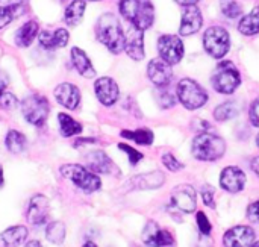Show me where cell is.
I'll use <instances>...</instances> for the list:
<instances>
[{
    "instance_id": "6da1fadb",
    "label": "cell",
    "mask_w": 259,
    "mask_h": 247,
    "mask_svg": "<svg viewBox=\"0 0 259 247\" xmlns=\"http://www.w3.org/2000/svg\"><path fill=\"white\" fill-rule=\"evenodd\" d=\"M97 39L112 53L124 50V32L114 14H103L96 24Z\"/></svg>"
},
{
    "instance_id": "7a4b0ae2",
    "label": "cell",
    "mask_w": 259,
    "mask_h": 247,
    "mask_svg": "<svg viewBox=\"0 0 259 247\" xmlns=\"http://www.w3.org/2000/svg\"><path fill=\"white\" fill-rule=\"evenodd\" d=\"M120 12L131 26L146 30L153 24L155 8L150 0H120Z\"/></svg>"
},
{
    "instance_id": "3957f363",
    "label": "cell",
    "mask_w": 259,
    "mask_h": 247,
    "mask_svg": "<svg viewBox=\"0 0 259 247\" xmlns=\"http://www.w3.org/2000/svg\"><path fill=\"white\" fill-rule=\"evenodd\" d=\"M193 156L199 161H217L226 152V143L215 134L202 132L193 140Z\"/></svg>"
},
{
    "instance_id": "277c9868",
    "label": "cell",
    "mask_w": 259,
    "mask_h": 247,
    "mask_svg": "<svg viewBox=\"0 0 259 247\" xmlns=\"http://www.w3.org/2000/svg\"><path fill=\"white\" fill-rule=\"evenodd\" d=\"M211 84L215 91L222 94H232L240 87L241 76L232 61H222L211 76Z\"/></svg>"
},
{
    "instance_id": "5b68a950",
    "label": "cell",
    "mask_w": 259,
    "mask_h": 247,
    "mask_svg": "<svg viewBox=\"0 0 259 247\" xmlns=\"http://www.w3.org/2000/svg\"><path fill=\"white\" fill-rule=\"evenodd\" d=\"M59 173L85 193H94L102 187L100 178L80 164H64L59 169Z\"/></svg>"
},
{
    "instance_id": "8992f818",
    "label": "cell",
    "mask_w": 259,
    "mask_h": 247,
    "mask_svg": "<svg viewBox=\"0 0 259 247\" xmlns=\"http://www.w3.org/2000/svg\"><path fill=\"white\" fill-rule=\"evenodd\" d=\"M176 94H178L181 103L187 109H190V111L199 109V108H202L208 102L206 91L193 79H182L178 84Z\"/></svg>"
},
{
    "instance_id": "52a82bcc",
    "label": "cell",
    "mask_w": 259,
    "mask_h": 247,
    "mask_svg": "<svg viewBox=\"0 0 259 247\" xmlns=\"http://www.w3.org/2000/svg\"><path fill=\"white\" fill-rule=\"evenodd\" d=\"M21 111H23L24 118H26L30 125L41 128V126L46 125L47 117H49V111H50L49 100H47L44 96H39V94L27 96V97L23 100Z\"/></svg>"
},
{
    "instance_id": "ba28073f",
    "label": "cell",
    "mask_w": 259,
    "mask_h": 247,
    "mask_svg": "<svg viewBox=\"0 0 259 247\" xmlns=\"http://www.w3.org/2000/svg\"><path fill=\"white\" fill-rule=\"evenodd\" d=\"M203 46L205 50L215 59H222L228 52L231 46V38L226 29L220 26L209 27L203 35Z\"/></svg>"
},
{
    "instance_id": "9c48e42d",
    "label": "cell",
    "mask_w": 259,
    "mask_h": 247,
    "mask_svg": "<svg viewBox=\"0 0 259 247\" xmlns=\"http://www.w3.org/2000/svg\"><path fill=\"white\" fill-rule=\"evenodd\" d=\"M158 52H159V56L162 61L173 65V64H178L184 58L185 49H184V43L179 36L162 35L158 39Z\"/></svg>"
},
{
    "instance_id": "30bf717a",
    "label": "cell",
    "mask_w": 259,
    "mask_h": 247,
    "mask_svg": "<svg viewBox=\"0 0 259 247\" xmlns=\"http://www.w3.org/2000/svg\"><path fill=\"white\" fill-rule=\"evenodd\" d=\"M171 205L184 214H191L197 207V194L191 185H179L171 193Z\"/></svg>"
},
{
    "instance_id": "8fae6325",
    "label": "cell",
    "mask_w": 259,
    "mask_h": 247,
    "mask_svg": "<svg viewBox=\"0 0 259 247\" xmlns=\"http://www.w3.org/2000/svg\"><path fill=\"white\" fill-rule=\"evenodd\" d=\"M144 244L149 247H168L175 244L173 235L162 229L156 222H147L141 235Z\"/></svg>"
},
{
    "instance_id": "7c38bea8",
    "label": "cell",
    "mask_w": 259,
    "mask_h": 247,
    "mask_svg": "<svg viewBox=\"0 0 259 247\" xmlns=\"http://www.w3.org/2000/svg\"><path fill=\"white\" fill-rule=\"evenodd\" d=\"M253 243L255 231L250 226H235L223 235L225 247H250Z\"/></svg>"
},
{
    "instance_id": "4fadbf2b",
    "label": "cell",
    "mask_w": 259,
    "mask_h": 247,
    "mask_svg": "<svg viewBox=\"0 0 259 247\" xmlns=\"http://www.w3.org/2000/svg\"><path fill=\"white\" fill-rule=\"evenodd\" d=\"M147 76L158 88L168 87V84L173 79L171 65L167 64L165 61H162L161 58L152 59L147 65Z\"/></svg>"
},
{
    "instance_id": "5bb4252c",
    "label": "cell",
    "mask_w": 259,
    "mask_h": 247,
    "mask_svg": "<svg viewBox=\"0 0 259 247\" xmlns=\"http://www.w3.org/2000/svg\"><path fill=\"white\" fill-rule=\"evenodd\" d=\"M124 50L134 61H141L144 58V36L143 30L131 26L124 33Z\"/></svg>"
},
{
    "instance_id": "9a60e30c",
    "label": "cell",
    "mask_w": 259,
    "mask_h": 247,
    "mask_svg": "<svg viewBox=\"0 0 259 247\" xmlns=\"http://www.w3.org/2000/svg\"><path fill=\"white\" fill-rule=\"evenodd\" d=\"M49 199L42 194H36L30 199L27 210V222L33 226H41L49 217Z\"/></svg>"
},
{
    "instance_id": "2e32d148",
    "label": "cell",
    "mask_w": 259,
    "mask_h": 247,
    "mask_svg": "<svg viewBox=\"0 0 259 247\" xmlns=\"http://www.w3.org/2000/svg\"><path fill=\"white\" fill-rule=\"evenodd\" d=\"M246 175L241 169L238 167H226L223 172H222V176H220V185L223 190L229 191V193H240L244 185H246Z\"/></svg>"
},
{
    "instance_id": "e0dca14e",
    "label": "cell",
    "mask_w": 259,
    "mask_h": 247,
    "mask_svg": "<svg viewBox=\"0 0 259 247\" xmlns=\"http://www.w3.org/2000/svg\"><path fill=\"white\" fill-rule=\"evenodd\" d=\"M97 99L105 106H112L118 99V85L111 77H100L94 84Z\"/></svg>"
},
{
    "instance_id": "ac0fdd59",
    "label": "cell",
    "mask_w": 259,
    "mask_h": 247,
    "mask_svg": "<svg viewBox=\"0 0 259 247\" xmlns=\"http://www.w3.org/2000/svg\"><path fill=\"white\" fill-rule=\"evenodd\" d=\"M202 24H203V17H202V12L199 11V8L196 5L185 6V9L182 12V23H181L179 33L184 36L193 35L200 30Z\"/></svg>"
},
{
    "instance_id": "d6986e66",
    "label": "cell",
    "mask_w": 259,
    "mask_h": 247,
    "mask_svg": "<svg viewBox=\"0 0 259 247\" xmlns=\"http://www.w3.org/2000/svg\"><path fill=\"white\" fill-rule=\"evenodd\" d=\"M55 97L59 105L67 109H76L80 103V91L76 85L64 82L55 88Z\"/></svg>"
},
{
    "instance_id": "ffe728a7",
    "label": "cell",
    "mask_w": 259,
    "mask_h": 247,
    "mask_svg": "<svg viewBox=\"0 0 259 247\" xmlns=\"http://www.w3.org/2000/svg\"><path fill=\"white\" fill-rule=\"evenodd\" d=\"M85 162L88 170H91L93 173H100V175H109L114 170V164L109 159V156L102 152V150H94L90 152L85 156Z\"/></svg>"
},
{
    "instance_id": "44dd1931",
    "label": "cell",
    "mask_w": 259,
    "mask_h": 247,
    "mask_svg": "<svg viewBox=\"0 0 259 247\" xmlns=\"http://www.w3.org/2000/svg\"><path fill=\"white\" fill-rule=\"evenodd\" d=\"M68 32L65 29H56L55 32H41L39 35V43L44 49L47 50H55V49H62L68 43Z\"/></svg>"
},
{
    "instance_id": "7402d4cb",
    "label": "cell",
    "mask_w": 259,
    "mask_h": 247,
    "mask_svg": "<svg viewBox=\"0 0 259 247\" xmlns=\"http://www.w3.org/2000/svg\"><path fill=\"white\" fill-rule=\"evenodd\" d=\"M71 62L74 65V68L79 71V74H82L83 77H94L96 76V70L90 61V58L87 56V53L79 49V47H73L71 49Z\"/></svg>"
},
{
    "instance_id": "603a6c76",
    "label": "cell",
    "mask_w": 259,
    "mask_h": 247,
    "mask_svg": "<svg viewBox=\"0 0 259 247\" xmlns=\"http://www.w3.org/2000/svg\"><path fill=\"white\" fill-rule=\"evenodd\" d=\"M0 237L5 247H20L27 237V229L24 226H12L3 231Z\"/></svg>"
},
{
    "instance_id": "cb8c5ba5",
    "label": "cell",
    "mask_w": 259,
    "mask_h": 247,
    "mask_svg": "<svg viewBox=\"0 0 259 247\" xmlns=\"http://www.w3.org/2000/svg\"><path fill=\"white\" fill-rule=\"evenodd\" d=\"M38 35V23L27 21L15 33V43L18 47H29Z\"/></svg>"
},
{
    "instance_id": "d4e9b609",
    "label": "cell",
    "mask_w": 259,
    "mask_h": 247,
    "mask_svg": "<svg viewBox=\"0 0 259 247\" xmlns=\"http://www.w3.org/2000/svg\"><path fill=\"white\" fill-rule=\"evenodd\" d=\"M85 0H73L67 9H65V23L68 26H77L82 18H83V14H85Z\"/></svg>"
},
{
    "instance_id": "484cf974",
    "label": "cell",
    "mask_w": 259,
    "mask_h": 247,
    "mask_svg": "<svg viewBox=\"0 0 259 247\" xmlns=\"http://www.w3.org/2000/svg\"><path fill=\"white\" fill-rule=\"evenodd\" d=\"M238 30L243 35H256L259 33V6L253 8L250 14L243 17L238 24Z\"/></svg>"
},
{
    "instance_id": "4316f807",
    "label": "cell",
    "mask_w": 259,
    "mask_h": 247,
    "mask_svg": "<svg viewBox=\"0 0 259 247\" xmlns=\"http://www.w3.org/2000/svg\"><path fill=\"white\" fill-rule=\"evenodd\" d=\"M58 121H59V131L62 137H73L82 132V125L76 121L74 118H71L68 114L61 112L58 115Z\"/></svg>"
},
{
    "instance_id": "83f0119b",
    "label": "cell",
    "mask_w": 259,
    "mask_h": 247,
    "mask_svg": "<svg viewBox=\"0 0 259 247\" xmlns=\"http://www.w3.org/2000/svg\"><path fill=\"white\" fill-rule=\"evenodd\" d=\"M24 12L21 3H9L6 6H0V29L8 26L12 20L20 17Z\"/></svg>"
},
{
    "instance_id": "f1b7e54d",
    "label": "cell",
    "mask_w": 259,
    "mask_h": 247,
    "mask_svg": "<svg viewBox=\"0 0 259 247\" xmlns=\"http://www.w3.org/2000/svg\"><path fill=\"white\" fill-rule=\"evenodd\" d=\"M5 143H6V149L11 153H21L26 149V137L21 132L14 131V129L8 132Z\"/></svg>"
},
{
    "instance_id": "f546056e",
    "label": "cell",
    "mask_w": 259,
    "mask_h": 247,
    "mask_svg": "<svg viewBox=\"0 0 259 247\" xmlns=\"http://www.w3.org/2000/svg\"><path fill=\"white\" fill-rule=\"evenodd\" d=\"M121 137L135 141L141 146H149L153 143V132L149 129H137V131H121Z\"/></svg>"
},
{
    "instance_id": "4dcf8cb0",
    "label": "cell",
    "mask_w": 259,
    "mask_h": 247,
    "mask_svg": "<svg viewBox=\"0 0 259 247\" xmlns=\"http://www.w3.org/2000/svg\"><path fill=\"white\" fill-rule=\"evenodd\" d=\"M240 112L238 106L235 102H225L222 105H219L214 111V118L217 121H228L234 117H237Z\"/></svg>"
},
{
    "instance_id": "1f68e13d",
    "label": "cell",
    "mask_w": 259,
    "mask_h": 247,
    "mask_svg": "<svg viewBox=\"0 0 259 247\" xmlns=\"http://www.w3.org/2000/svg\"><path fill=\"white\" fill-rule=\"evenodd\" d=\"M46 238L53 244H62L65 240V226L61 222H53L46 229Z\"/></svg>"
},
{
    "instance_id": "d6a6232c",
    "label": "cell",
    "mask_w": 259,
    "mask_h": 247,
    "mask_svg": "<svg viewBox=\"0 0 259 247\" xmlns=\"http://www.w3.org/2000/svg\"><path fill=\"white\" fill-rule=\"evenodd\" d=\"M156 100L162 108H171L176 105V96L168 90V87H161V90L156 91Z\"/></svg>"
},
{
    "instance_id": "836d02e7",
    "label": "cell",
    "mask_w": 259,
    "mask_h": 247,
    "mask_svg": "<svg viewBox=\"0 0 259 247\" xmlns=\"http://www.w3.org/2000/svg\"><path fill=\"white\" fill-rule=\"evenodd\" d=\"M220 6H222V12L228 18H237L241 15V6L235 0H222Z\"/></svg>"
},
{
    "instance_id": "e575fe53",
    "label": "cell",
    "mask_w": 259,
    "mask_h": 247,
    "mask_svg": "<svg viewBox=\"0 0 259 247\" xmlns=\"http://www.w3.org/2000/svg\"><path fill=\"white\" fill-rule=\"evenodd\" d=\"M162 164H164L170 172H179V170L184 169V164H182L181 161H178V158H176L173 153H170V152H167V153L162 155Z\"/></svg>"
},
{
    "instance_id": "d590c367",
    "label": "cell",
    "mask_w": 259,
    "mask_h": 247,
    "mask_svg": "<svg viewBox=\"0 0 259 247\" xmlns=\"http://www.w3.org/2000/svg\"><path fill=\"white\" fill-rule=\"evenodd\" d=\"M118 149H121L124 153H127V156H129V162H131L132 166H137V164H138V161H141V159H143V155H141L138 150H135L134 147H131V146H127V144H124V143H120V144H118Z\"/></svg>"
},
{
    "instance_id": "8d00e7d4",
    "label": "cell",
    "mask_w": 259,
    "mask_h": 247,
    "mask_svg": "<svg viewBox=\"0 0 259 247\" xmlns=\"http://www.w3.org/2000/svg\"><path fill=\"white\" fill-rule=\"evenodd\" d=\"M197 228H199V231H200L203 235H209L211 231H212V226H211L209 219H208L206 214L202 213V211L197 213Z\"/></svg>"
},
{
    "instance_id": "74e56055",
    "label": "cell",
    "mask_w": 259,
    "mask_h": 247,
    "mask_svg": "<svg viewBox=\"0 0 259 247\" xmlns=\"http://www.w3.org/2000/svg\"><path fill=\"white\" fill-rule=\"evenodd\" d=\"M0 106L5 109H14L17 106V97L11 93H3L0 97Z\"/></svg>"
},
{
    "instance_id": "f35d334b",
    "label": "cell",
    "mask_w": 259,
    "mask_h": 247,
    "mask_svg": "<svg viewBox=\"0 0 259 247\" xmlns=\"http://www.w3.org/2000/svg\"><path fill=\"white\" fill-rule=\"evenodd\" d=\"M200 196H202V200L206 207L209 208H215V202H214V191L209 188V187H205L202 191H200Z\"/></svg>"
},
{
    "instance_id": "ab89813d",
    "label": "cell",
    "mask_w": 259,
    "mask_h": 247,
    "mask_svg": "<svg viewBox=\"0 0 259 247\" xmlns=\"http://www.w3.org/2000/svg\"><path fill=\"white\" fill-rule=\"evenodd\" d=\"M247 217L252 223H259V200L253 202L247 208Z\"/></svg>"
},
{
    "instance_id": "60d3db41",
    "label": "cell",
    "mask_w": 259,
    "mask_h": 247,
    "mask_svg": "<svg viewBox=\"0 0 259 247\" xmlns=\"http://www.w3.org/2000/svg\"><path fill=\"white\" fill-rule=\"evenodd\" d=\"M249 117H250V123L253 126L259 128V99H256L252 106H250V111H249Z\"/></svg>"
},
{
    "instance_id": "b9f144b4",
    "label": "cell",
    "mask_w": 259,
    "mask_h": 247,
    "mask_svg": "<svg viewBox=\"0 0 259 247\" xmlns=\"http://www.w3.org/2000/svg\"><path fill=\"white\" fill-rule=\"evenodd\" d=\"M8 76L3 73V71H0V97H2V94L5 93V88H6V85H8Z\"/></svg>"
},
{
    "instance_id": "7bdbcfd3",
    "label": "cell",
    "mask_w": 259,
    "mask_h": 247,
    "mask_svg": "<svg viewBox=\"0 0 259 247\" xmlns=\"http://www.w3.org/2000/svg\"><path fill=\"white\" fill-rule=\"evenodd\" d=\"M252 170L256 173V176H259V156L252 161Z\"/></svg>"
},
{
    "instance_id": "ee69618b",
    "label": "cell",
    "mask_w": 259,
    "mask_h": 247,
    "mask_svg": "<svg viewBox=\"0 0 259 247\" xmlns=\"http://www.w3.org/2000/svg\"><path fill=\"white\" fill-rule=\"evenodd\" d=\"M179 5H184V6H190V5H196L199 0H176Z\"/></svg>"
},
{
    "instance_id": "f6af8a7d",
    "label": "cell",
    "mask_w": 259,
    "mask_h": 247,
    "mask_svg": "<svg viewBox=\"0 0 259 247\" xmlns=\"http://www.w3.org/2000/svg\"><path fill=\"white\" fill-rule=\"evenodd\" d=\"M24 247H42V246H41V243H39V241L32 240V241H29V243H27Z\"/></svg>"
},
{
    "instance_id": "bcb514c9",
    "label": "cell",
    "mask_w": 259,
    "mask_h": 247,
    "mask_svg": "<svg viewBox=\"0 0 259 247\" xmlns=\"http://www.w3.org/2000/svg\"><path fill=\"white\" fill-rule=\"evenodd\" d=\"M83 247H97V246H96L93 241H88V243H85V244H83Z\"/></svg>"
},
{
    "instance_id": "7dc6e473",
    "label": "cell",
    "mask_w": 259,
    "mask_h": 247,
    "mask_svg": "<svg viewBox=\"0 0 259 247\" xmlns=\"http://www.w3.org/2000/svg\"><path fill=\"white\" fill-rule=\"evenodd\" d=\"M3 184V169H2V166H0V185Z\"/></svg>"
},
{
    "instance_id": "c3c4849f",
    "label": "cell",
    "mask_w": 259,
    "mask_h": 247,
    "mask_svg": "<svg viewBox=\"0 0 259 247\" xmlns=\"http://www.w3.org/2000/svg\"><path fill=\"white\" fill-rule=\"evenodd\" d=\"M250 247H259V241H255V243H253Z\"/></svg>"
},
{
    "instance_id": "681fc988",
    "label": "cell",
    "mask_w": 259,
    "mask_h": 247,
    "mask_svg": "<svg viewBox=\"0 0 259 247\" xmlns=\"http://www.w3.org/2000/svg\"><path fill=\"white\" fill-rule=\"evenodd\" d=\"M256 144H258V147H259V134H258V137H256Z\"/></svg>"
},
{
    "instance_id": "f907efd6",
    "label": "cell",
    "mask_w": 259,
    "mask_h": 247,
    "mask_svg": "<svg viewBox=\"0 0 259 247\" xmlns=\"http://www.w3.org/2000/svg\"><path fill=\"white\" fill-rule=\"evenodd\" d=\"M93 2H96V0H93Z\"/></svg>"
}]
</instances>
